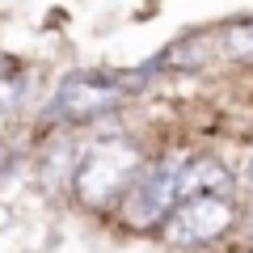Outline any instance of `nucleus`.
<instances>
[{"instance_id": "obj_10", "label": "nucleus", "mask_w": 253, "mask_h": 253, "mask_svg": "<svg viewBox=\"0 0 253 253\" xmlns=\"http://www.w3.org/2000/svg\"><path fill=\"white\" fill-rule=\"evenodd\" d=\"M241 236H245V249H249V253H253V215H249V219H245V228H241Z\"/></svg>"}, {"instance_id": "obj_6", "label": "nucleus", "mask_w": 253, "mask_h": 253, "mask_svg": "<svg viewBox=\"0 0 253 253\" xmlns=\"http://www.w3.org/2000/svg\"><path fill=\"white\" fill-rule=\"evenodd\" d=\"M72 169H76V144H51L42 156H38V177L46 181V190L72 181Z\"/></svg>"}, {"instance_id": "obj_1", "label": "nucleus", "mask_w": 253, "mask_h": 253, "mask_svg": "<svg viewBox=\"0 0 253 253\" xmlns=\"http://www.w3.org/2000/svg\"><path fill=\"white\" fill-rule=\"evenodd\" d=\"M144 165L135 139H106V144H93L81 156V165L72 169V194L81 207L101 211L114 199H123V190L131 186L135 169Z\"/></svg>"}, {"instance_id": "obj_5", "label": "nucleus", "mask_w": 253, "mask_h": 253, "mask_svg": "<svg viewBox=\"0 0 253 253\" xmlns=\"http://www.w3.org/2000/svg\"><path fill=\"white\" fill-rule=\"evenodd\" d=\"M232 173L215 161V156H199V161L181 165L177 177V203L181 199H199V194H215V199H232Z\"/></svg>"}, {"instance_id": "obj_8", "label": "nucleus", "mask_w": 253, "mask_h": 253, "mask_svg": "<svg viewBox=\"0 0 253 253\" xmlns=\"http://www.w3.org/2000/svg\"><path fill=\"white\" fill-rule=\"evenodd\" d=\"M207 38H186V42H177L173 51H165L161 63H169V68H199L203 59H207Z\"/></svg>"}, {"instance_id": "obj_4", "label": "nucleus", "mask_w": 253, "mask_h": 253, "mask_svg": "<svg viewBox=\"0 0 253 253\" xmlns=\"http://www.w3.org/2000/svg\"><path fill=\"white\" fill-rule=\"evenodd\" d=\"M123 97H126V84L114 81V76H72L55 89L46 110L63 123H89V118L110 114Z\"/></svg>"}, {"instance_id": "obj_11", "label": "nucleus", "mask_w": 253, "mask_h": 253, "mask_svg": "<svg viewBox=\"0 0 253 253\" xmlns=\"http://www.w3.org/2000/svg\"><path fill=\"white\" fill-rule=\"evenodd\" d=\"M245 181L253 186V152H249V161H245Z\"/></svg>"}, {"instance_id": "obj_3", "label": "nucleus", "mask_w": 253, "mask_h": 253, "mask_svg": "<svg viewBox=\"0 0 253 253\" xmlns=\"http://www.w3.org/2000/svg\"><path fill=\"white\" fill-rule=\"evenodd\" d=\"M241 219V207L232 199H215V194H199V199H181L177 207L165 215L161 224V241L169 249H199V245H211L236 228Z\"/></svg>"}, {"instance_id": "obj_12", "label": "nucleus", "mask_w": 253, "mask_h": 253, "mask_svg": "<svg viewBox=\"0 0 253 253\" xmlns=\"http://www.w3.org/2000/svg\"><path fill=\"white\" fill-rule=\"evenodd\" d=\"M236 253H249V249H236Z\"/></svg>"}, {"instance_id": "obj_2", "label": "nucleus", "mask_w": 253, "mask_h": 253, "mask_svg": "<svg viewBox=\"0 0 253 253\" xmlns=\"http://www.w3.org/2000/svg\"><path fill=\"white\" fill-rule=\"evenodd\" d=\"M181 156H156V161L139 165L131 186L118 199V219L135 232L161 228L165 215L177 207V177H181Z\"/></svg>"}, {"instance_id": "obj_9", "label": "nucleus", "mask_w": 253, "mask_h": 253, "mask_svg": "<svg viewBox=\"0 0 253 253\" xmlns=\"http://www.w3.org/2000/svg\"><path fill=\"white\" fill-rule=\"evenodd\" d=\"M17 97H21V81H13V76H4V81H0V118L9 114L13 106H17Z\"/></svg>"}, {"instance_id": "obj_7", "label": "nucleus", "mask_w": 253, "mask_h": 253, "mask_svg": "<svg viewBox=\"0 0 253 253\" xmlns=\"http://www.w3.org/2000/svg\"><path fill=\"white\" fill-rule=\"evenodd\" d=\"M219 46H224L228 59H236V63H253V17H249V21H232V26H224Z\"/></svg>"}]
</instances>
